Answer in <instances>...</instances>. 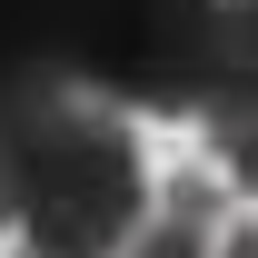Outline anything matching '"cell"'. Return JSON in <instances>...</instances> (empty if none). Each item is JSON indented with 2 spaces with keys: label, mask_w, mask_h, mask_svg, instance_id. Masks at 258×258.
<instances>
[{
  "label": "cell",
  "mask_w": 258,
  "mask_h": 258,
  "mask_svg": "<svg viewBox=\"0 0 258 258\" xmlns=\"http://www.w3.org/2000/svg\"><path fill=\"white\" fill-rule=\"evenodd\" d=\"M149 209V169L119 109L60 80L20 119H0V219H20L40 258H109Z\"/></svg>",
  "instance_id": "1"
},
{
  "label": "cell",
  "mask_w": 258,
  "mask_h": 258,
  "mask_svg": "<svg viewBox=\"0 0 258 258\" xmlns=\"http://www.w3.org/2000/svg\"><path fill=\"white\" fill-rule=\"evenodd\" d=\"M209 228H219V179H179L169 209H139V228L109 258H209Z\"/></svg>",
  "instance_id": "2"
},
{
  "label": "cell",
  "mask_w": 258,
  "mask_h": 258,
  "mask_svg": "<svg viewBox=\"0 0 258 258\" xmlns=\"http://www.w3.org/2000/svg\"><path fill=\"white\" fill-rule=\"evenodd\" d=\"M258 99V0H209V109Z\"/></svg>",
  "instance_id": "3"
},
{
  "label": "cell",
  "mask_w": 258,
  "mask_h": 258,
  "mask_svg": "<svg viewBox=\"0 0 258 258\" xmlns=\"http://www.w3.org/2000/svg\"><path fill=\"white\" fill-rule=\"evenodd\" d=\"M219 159H228V179L258 199V99H238V109H219Z\"/></svg>",
  "instance_id": "4"
},
{
  "label": "cell",
  "mask_w": 258,
  "mask_h": 258,
  "mask_svg": "<svg viewBox=\"0 0 258 258\" xmlns=\"http://www.w3.org/2000/svg\"><path fill=\"white\" fill-rule=\"evenodd\" d=\"M209 258H258V219L238 228V238H228V248H209Z\"/></svg>",
  "instance_id": "5"
},
{
  "label": "cell",
  "mask_w": 258,
  "mask_h": 258,
  "mask_svg": "<svg viewBox=\"0 0 258 258\" xmlns=\"http://www.w3.org/2000/svg\"><path fill=\"white\" fill-rule=\"evenodd\" d=\"M30 258H40V248H30Z\"/></svg>",
  "instance_id": "6"
}]
</instances>
